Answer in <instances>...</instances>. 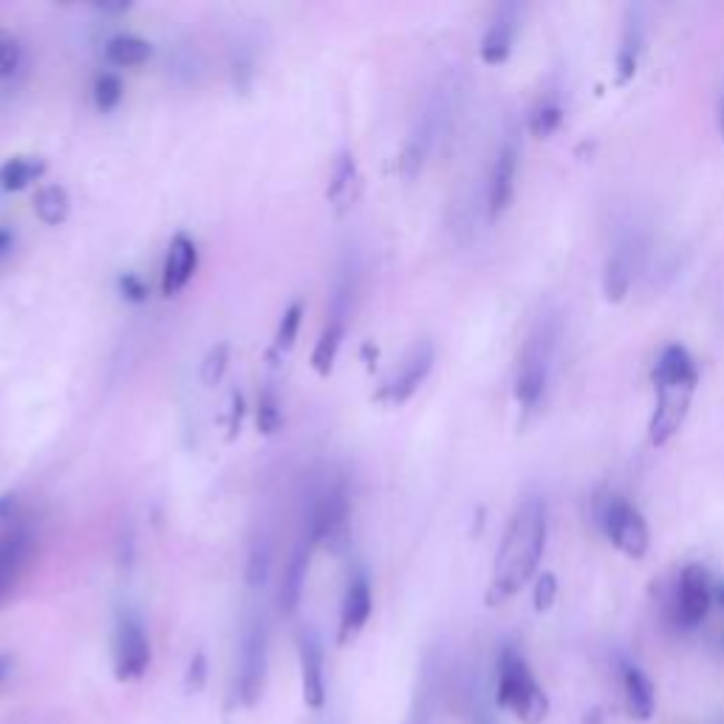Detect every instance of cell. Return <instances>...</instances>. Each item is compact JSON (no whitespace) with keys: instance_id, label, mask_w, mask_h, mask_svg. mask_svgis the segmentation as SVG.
<instances>
[{"instance_id":"6da1fadb","label":"cell","mask_w":724,"mask_h":724,"mask_svg":"<svg viewBox=\"0 0 724 724\" xmlns=\"http://www.w3.org/2000/svg\"><path fill=\"white\" fill-rule=\"evenodd\" d=\"M546 535H550L546 504L537 495H526L519 510L512 512L499 552H495L493 577H490L487 597H484L487 606L506 603L535 577L543 550H546Z\"/></svg>"},{"instance_id":"7a4b0ae2","label":"cell","mask_w":724,"mask_h":724,"mask_svg":"<svg viewBox=\"0 0 724 724\" xmlns=\"http://www.w3.org/2000/svg\"><path fill=\"white\" fill-rule=\"evenodd\" d=\"M700 385V369L685 345H665L654 365L656 408L651 416V442L656 448L668 444L685 425L693 391Z\"/></svg>"},{"instance_id":"3957f363","label":"cell","mask_w":724,"mask_h":724,"mask_svg":"<svg viewBox=\"0 0 724 724\" xmlns=\"http://www.w3.org/2000/svg\"><path fill=\"white\" fill-rule=\"evenodd\" d=\"M557 338H561V320L557 314H541L535 325L526 334L519 354V374H515V396L526 413L537 411L541 400L546 396L552 376V362H555Z\"/></svg>"},{"instance_id":"277c9868","label":"cell","mask_w":724,"mask_h":724,"mask_svg":"<svg viewBox=\"0 0 724 724\" xmlns=\"http://www.w3.org/2000/svg\"><path fill=\"white\" fill-rule=\"evenodd\" d=\"M499 705L515 713L524 724H541L550 713V696L537 685L515 645H506L499 656Z\"/></svg>"},{"instance_id":"5b68a950","label":"cell","mask_w":724,"mask_h":724,"mask_svg":"<svg viewBox=\"0 0 724 724\" xmlns=\"http://www.w3.org/2000/svg\"><path fill=\"white\" fill-rule=\"evenodd\" d=\"M594 519H597L600 530L606 532L609 541L629 557H643L648 552V524H645L643 512L631 501H625L623 495H600L594 504Z\"/></svg>"},{"instance_id":"8992f818","label":"cell","mask_w":724,"mask_h":724,"mask_svg":"<svg viewBox=\"0 0 724 724\" xmlns=\"http://www.w3.org/2000/svg\"><path fill=\"white\" fill-rule=\"evenodd\" d=\"M267 665H269V629L263 617H250L241 637V660H238V705L252 707L261 700L267 687Z\"/></svg>"},{"instance_id":"52a82bcc","label":"cell","mask_w":724,"mask_h":724,"mask_svg":"<svg viewBox=\"0 0 724 724\" xmlns=\"http://www.w3.org/2000/svg\"><path fill=\"white\" fill-rule=\"evenodd\" d=\"M453 91H456V88L450 86L436 88L431 102H428L425 113L419 117L416 131H413V137L408 139L405 157H402V168H405L408 175H413L419 168H422V162H425L428 153L433 150L436 139L442 137L444 128H448L450 111H453Z\"/></svg>"},{"instance_id":"ba28073f","label":"cell","mask_w":724,"mask_h":724,"mask_svg":"<svg viewBox=\"0 0 724 724\" xmlns=\"http://www.w3.org/2000/svg\"><path fill=\"white\" fill-rule=\"evenodd\" d=\"M713 603V586L711 577L702 566L691 563V566L682 569L680 581H676L674 597H671L668 617L676 629L691 631L696 625H702V620L707 617Z\"/></svg>"},{"instance_id":"9c48e42d","label":"cell","mask_w":724,"mask_h":724,"mask_svg":"<svg viewBox=\"0 0 724 724\" xmlns=\"http://www.w3.org/2000/svg\"><path fill=\"white\" fill-rule=\"evenodd\" d=\"M351 515V495L349 484L343 479L331 481L314 499L312 512H309V535L306 541L312 543H331L338 541L340 535H345V524Z\"/></svg>"},{"instance_id":"30bf717a","label":"cell","mask_w":724,"mask_h":724,"mask_svg":"<svg viewBox=\"0 0 724 724\" xmlns=\"http://www.w3.org/2000/svg\"><path fill=\"white\" fill-rule=\"evenodd\" d=\"M150 665V640L144 634L137 614L125 612L117 617L113 629V674L119 682H131L148 671Z\"/></svg>"},{"instance_id":"8fae6325","label":"cell","mask_w":724,"mask_h":724,"mask_svg":"<svg viewBox=\"0 0 724 724\" xmlns=\"http://www.w3.org/2000/svg\"><path fill=\"white\" fill-rule=\"evenodd\" d=\"M433 362H436V349H433L431 340H419V343L411 345L405 356H402L400 369L394 371V376L380 388L376 400H385L391 405H402V402L411 400L416 394L422 382L431 376Z\"/></svg>"},{"instance_id":"7c38bea8","label":"cell","mask_w":724,"mask_h":724,"mask_svg":"<svg viewBox=\"0 0 724 724\" xmlns=\"http://www.w3.org/2000/svg\"><path fill=\"white\" fill-rule=\"evenodd\" d=\"M640 263H643V238L640 232L629 230L614 241L612 252H609L606 269H603V292L612 303H620V300L629 294L631 281L637 275Z\"/></svg>"},{"instance_id":"4fadbf2b","label":"cell","mask_w":724,"mask_h":724,"mask_svg":"<svg viewBox=\"0 0 724 724\" xmlns=\"http://www.w3.org/2000/svg\"><path fill=\"white\" fill-rule=\"evenodd\" d=\"M32 555V532L26 524H9L0 532V609L7 606Z\"/></svg>"},{"instance_id":"5bb4252c","label":"cell","mask_w":724,"mask_h":724,"mask_svg":"<svg viewBox=\"0 0 724 724\" xmlns=\"http://www.w3.org/2000/svg\"><path fill=\"white\" fill-rule=\"evenodd\" d=\"M519 159H521L519 139L506 137L504 144L499 148V153H495L493 170H490L487 207L493 219L504 215L506 207L512 204V195H515V179H519Z\"/></svg>"},{"instance_id":"9a60e30c","label":"cell","mask_w":724,"mask_h":724,"mask_svg":"<svg viewBox=\"0 0 724 724\" xmlns=\"http://www.w3.org/2000/svg\"><path fill=\"white\" fill-rule=\"evenodd\" d=\"M374 612V597H371V583L365 577V572H356L349 581L343 594V606H340V631L338 643L349 645L360 637V631L365 629V623L371 620Z\"/></svg>"},{"instance_id":"2e32d148","label":"cell","mask_w":724,"mask_h":724,"mask_svg":"<svg viewBox=\"0 0 724 724\" xmlns=\"http://www.w3.org/2000/svg\"><path fill=\"white\" fill-rule=\"evenodd\" d=\"M521 7L519 3H501L490 18L487 32L481 38V60L487 66H501L510 57L515 34H519Z\"/></svg>"},{"instance_id":"e0dca14e","label":"cell","mask_w":724,"mask_h":724,"mask_svg":"<svg viewBox=\"0 0 724 724\" xmlns=\"http://www.w3.org/2000/svg\"><path fill=\"white\" fill-rule=\"evenodd\" d=\"M195 269H199V247L190 235L184 232H175L173 241L168 247V255H164L162 267V294L164 298H175L181 289L193 281Z\"/></svg>"},{"instance_id":"ac0fdd59","label":"cell","mask_w":724,"mask_h":724,"mask_svg":"<svg viewBox=\"0 0 724 724\" xmlns=\"http://www.w3.org/2000/svg\"><path fill=\"white\" fill-rule=\"evenodd\" d=\"M300 682H303V700L312 711L325 705V665L323 648L314 631L300 634Z\"/></svg>"},{"instance_id":"d6986e66","label":"cell","mask_w":724,"mask_h":724,"mask_svg":"<svg viewBox=\"0 0 724 724\" xmlns=\"http://www.w3.org/2000/svg\"><path fill=\"white\" fill-rule=\"evenodd\" d=\"M309 552H312V543L300 541L298 546H294L292 557H289L286 569H283L281 592H278V606H281L283 614H294V609L300 606V597H303V586H306Z\"/></svg>"},{"instance_id":"ffe728a7","label":"cell","mask_w":724,"mask_h":724,"mask_svg":"<svg viewBox=\"0 0 724 724\" xmlns=\"http://www.w3.org/2000/svg\"><path fill=\"white\" fill-rule=\"evenodd\" d=\"M356 188H360V170H356V159L351 150H343L338 159H334V168H331L329 175V188H325V199L338 207L340 213L349 210L351 201H354Z\"/></svg>"},{"instance_id":"44dd1931","label":"cell","mask_w":724,"mask_h":724,"mask_svg":"<svg viewBox=\"0 0 724 724\" xmlns=\"http://www.w3.org/2000/svg\"><path fill=\"white\" fill-rule=\"evenodd\" d=\"M623 691L631 716L640 718V722H648L656 707L654 682H651L637 665H631V662H623Z\"/></svg>"},{"instance_id":"7402d4cb","label":"cell","mask_w":724,"mask_h":724,"mask_svg":"<svg viewBox=\"0 0 724 724\" xmlns=\"http://www.w3.org/2000/svg\"><path fill=\"white\" fill-rule=\"evenodd\" d=\"M645 43V29L643 18H640V9H629V18H625L623 26V38H620L617 49V80L629 82L631 77L637 74L640 54H643Z\"/></svg>"},{"instance_id":"603a6c76","label":"cell","mask_w":724,"mask_h":724,"mask_svg":"<svg viewBox=\"0 0 724 724\" xmlns=\"http://www.w3.org/2000/svg\"><path fill=\"white\" fill-rule=\"evenodd\" d=\"M46 173V162L38 157H12L0 164V190L20 193Z\"/></svg>"},{"instance_id":"cb8c5ba5","label":"cell","mask_w":724,"mask_h":724,"mask_svg":"<svg viewBox=\"0 0 724 724\" xmlns=\"http://www.w3.org/2000/svg\"><path fill=\"white\" fill-rule=\"evenodd\" d=\"M343 340H345V323L325 320L323 331H320V338L312 351V369L318 371L320 376H329L331 371H334V362H338L340 349H343Z\"/></svg>"},{"instance_id":"d4e9b609","label":"cell","mask_w":724,"mask_h":724,"mask_svg":"<svg viewBox=\"0 0 724 724\" xmlns=\"http://www.w3.org/2000/svg\"><path fill=\"white\" fill-rule=\"evenodd\" d=\"M153 46L139 34H117L105 43V60L117 69H131V66L148 63Z\"/></svg>"},{"instance_id":"484cf974","label":"cell","mask_w":724,"mask_h":724,"mask_svg":"<svg viewBox=\"0 0 724 724\" xmlns=\"http://www.w3.org/2000/svg\"><path fill=\"white\" fill-rule=\"evenodd\" d=\"M71 213L69 190L63 184H46L34 195V215L43 221L46 227H60Z\"/></svg>"},{"instance_id":"4316f807","label":"cell","mask_w":724,"mask_h":724,"mask_svg":"<svg viewBox=\"0 0 724 724\" xmlns=\"http://www.w3.org/2000/svg\"><path fill=\"white\" fill-rule=\"evenodd\" d=\"M227 369H230V343H227V340H221V343H215L207 349L204 360H201L199 376L207 388H213L224 380Z\"/></svg>"},{"instance_id":"83f0119b","label":"cell","mask_w":724,"mask_h":724,"mask_svg":"<svg viewBox=\"0 0 724 724\" xmlns=\"http://www.w3.org/2000/svg\"><path fill=\"white\" fill-rule=\"evenodd\" d=\"M269 566H272V550H269L267 537H255L250 546V557H247V583L252 589H261L269 577Z\"/></svg>"},{"instance_id":"f1b7e54d","label":"cell","mask_w":724,"mask_h":724,"mask_svg":"<svg viewBox=\"0 0 724 724\" xmlns=\"http://www.w3.org/2000/svg\"><path fill=\"white\" fill-rule=\"evenodd\" d=\"M561 122H563V108H561V102L543 100L541 105H537L535 111H532V117H530V131L535 133L537 139H546V137H552V133H555L557 128H561Z\"/></svg>"},{"instance_id":"f546056e","label":"cell","mask_w":724,"mask_h":724,"mask_svg":"<svg viewBox=\"0 0 724 724\" xmlns=\"http://www.w3.org/2000/svg\"><path fill=\"white\" fill-rule=\"evenodd\" d=\"M20 63H23V46H20L18 34L0 26V80H12Z\"/></svg>"},{"instance_id":"4dcf8cb0","label":"cell","mask_w":724,"mask_h":724,"mask_svg":"<svg viewBox=\"0 0 724 724\" xmlns=\"http://www.w3.org/2000/svg\"><path fill=\"white\" fill-rule=\"evenodd\" d=\"M122 97H125L122 80H119L113 71H102L94 80V105L100 108V111H113V108L122 102Z\"/></svg>"},{"instance_id":"1f68e13d","label":"cell","mask_w":724,"mask_h":724,"mask_svg":"<svg viewBox=\"0 0 724 724\" xmlns=\"http://www.w3.org/2000/svg\"><path fill=\"white\" fill-rule=\"evenodd\" d=\"M300 323H303V303H300V300H294L292 306L281 314V323H278V331H275V349L278 351L292 349L294 340H298Z\"/></svg>"},{"instance_id":"d6a6232c","label":"cell","mask_w":724,"mask_h":724,"mask_svg":"<svg viewBox=\"0 0 724 724\" xmlns=\"http://www.w3.org/2000/svg\"><path fill=\"white\" fill-rule=\"evenodd\" d=\"M283 425V411H281V402H278L275 391H263L261 400H258V428H261L263 433H278Z\"/></svg>"},{"instance_id":"836d02e7","label":"cell","mask_w":724,"mask_h":724,"mask_svg":"<svg viewBox=\"0 0 724 724\" xmlns=\"http://www.w3.org/2000/svg\"><path fill=\"white\" fill-rule=\"evenodd\" d=\"M555 594H557L555 575H552V572H543L535 583V609L537 612H546V609H552V603H555Z\"/></svg>"},{"instance_id":"e575fe53","label":"cell","mask_w":724,"mask_h":724,"mask_svg":"<svg viewBox=\"0 0 724 724\" xmlns=\"http://www.w3.org/2000/svg\"><path fill=\"white\" fill-rule=\"evenodd\" d=\"M119 289H122V294H125L128 300H133V303H144V300H148V286H144L142 278L133 275V272L119 278Z\"/></svg>"},{"instance_id":"d590c367","label":"cell","mask_w":724,"mask_h":724,"mask_svg":"<svg viewBox=\"0 0 724 724\" xmlns=\"http://www.w3.org/2000/svg\"><path fill=\"white\" fill-rule=\"evenodd\" d=\"M204 682H207V656L201 654H195L193 656V662H190V671H188V691H201V687H204Z\"/></svg>"},{"instance_id":"8d00e7d4","label":"cell","mask_w":724,"mask_h":724,"mask_svg":"<svg viewBox=\"0 0 724 724\" xmlns=\"http://www.w3.org/2000/svg\"><path fill=\"white\" fill-rule=\"evenodd\" d=\"M14 241H18V235H14L12 227H0V261L12 255Z\"/></svg>"},{"instance_id":"74e56055","label":"cell","mask_w":724,"mask_h":724,"mask_svg":"<svg viewBox=\"0 0 724 724\" xmlns=\"http://www.w3.org/2000/svg\"><path fill=\"white\" fill-rule=\"evenodd\" d=\"M241 413H244V400L241 396H232V433L241 428Z\"/></svg>"},{"instance_id":"f35d334b","label":"cell","mask_w":724,"mask_h":724,"mask_svg":"<svg viewBox=\"0 0 724 724\" xmlns=\"http://www.w3.org/2000/svg\"><path fill=\"white\" fill-rule=\"evenodd\" d=\"M12 665H14L12 656L0 654V685H3V682H7V676L12 674Z\"/></svg>"},{"instance_id":"ab89813d","label":"cell","mask_w":724,"mask_h":724,"mask_svg":"<svg viewBox=\"0 0 724 724\" xmlns=\"http://www.w3.org/2000/svg\"><path fill=\"white\" fill-rule=\"evenodd\" d=\"M12 510H14V495H3V499H0V521H9Z\"/></svg>"},{"instance_id":"60d3db41","label":"cell","mask_w":724,"mask_h":724,"mask_svg":"<svg viewBox=\"0 0 724 724\" xmlns=\"http://www.w3.org/2000/svg\"><path fill=\"white\" fill-rule=\"evenodd\" d=\"M713 597H716L718 603H722V606H724V583H718V586L713 589Z\"/></svg>"},{"instance_id":"b9f144b4","label":"cell","mask_w":724,"mask_h":724,"mask_svg":"<svg viewBox=\"0 0 724 724\" xmlns=\"http://www.w3.org/2000/svg\"><path fill=\"white\" fill-rule=\"evenodd\" d=\"M718 131H722V139H724V102H722V111H718Z\"/></svg>"}]
</instances>
